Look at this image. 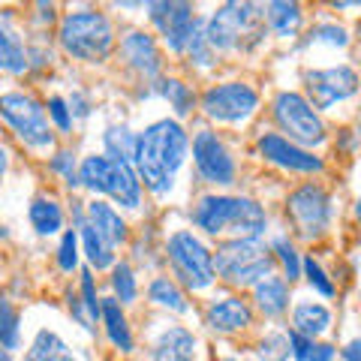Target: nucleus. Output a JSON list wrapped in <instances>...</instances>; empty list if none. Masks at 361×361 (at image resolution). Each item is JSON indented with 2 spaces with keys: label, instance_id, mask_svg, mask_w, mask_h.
I'll use <instances>...</instances> for the list:
<instances>
[{
  "label": "nucleus",
  "instance_id": "f257e3e1",
  "mask_svg": "<svg viewBox=\"0 0 361 361\" xmlns=\"http://www.w3.org/2000/svg\"><path fill=\"white\" fill-rule=\"evenodd\" d=\"M190 139L178 121H157L135 139V169L154 196H166L175 187V175L184 166Z\"/></svg>",
  "mask_w": 361,
  "mask_h": 361
},
{
  "label": "nucleus",
  "instance_id": "f03ea898",
  "mask_svg": "<svg viewBox=\"0 0 361 361\" xmlns=\"http://www.w3.org/2000/svg\"><path fill=\"white\" fill-rule=\"evenodd\" d=\"M193 223L208 235L238 232V238H259L268 226L265 211L241 196H202L193 208Z\"/></svg>",
  "mask_w": 361,
  "mask_h": 361
},
{
  "label": "nucleus",
  "instance_id": "7ed1b4c3",
  "mask_svg": "<svg viewBox=\"0 0 361 361\" xmlns=\"http://www.w3.org/2000/svg\"><path fill=\"white\" fill-rule=\"evenodd\" d=\"M265 37V16L256 4H223L214 9L205 25V39L211 51H247Z\"/></svg>",
  "mask_w": 361,
  "mask_h": 361
},
{
  "label": "nucleus",
  "instance_id": "20e7f679",
  "mask_svg": "<svg viewBox=\"0 0 361 361\" xmlns=\"http://www.w3.org/2000/svg\"><path fill=\"white\" fill-rule=\"evenodd\" d=\"M214 259V274L235 286H256L259 280L271 277L274 256L259 238H235L226 241Z\"/></svg>",
  "mask_w": 361,
  "mask_h": 361
},
{
  "label": "nucleus",
  "instance_id": "39448f33",
  "mask_svg": "<svg viewBox=\"0 0 361 361\" xmlns=\"http://www.w3.org/2000/svg\"><path fill=\"white\" fill-rule=\"evenodd\" d=\"M78 184L111 196L123 208H139L142 202V180L135 169L111 157H85V163L78 166Z\"/></svg>",
  "mask_w": 361,
  "mask_h": 361
},
{
  "label": "nucleus",
  "instance_id": "423d86ee",
  "mask_svg": "<svg viewBox=\"0 0 361 361\" xmlns=\"http://www.w3.org/2000/svg\"><path fill=\"white\" fill-rule=\"evenodd\" d=\"M61 45L66 54H73L78 61H103L109 58L111 45H115V33H111V21L99 13H70L61 21Z\"/></svg>",
  "mask_w": 361,
  "mask_h": 361
},
{
  "label": "nucleus",
  "instance_id": "0eeeda50",
  "mask_svg": "<svg viewBox=\"0 0 361 361\" xmlns=\"http://www.w3.org/2000/svg\"><path fill=\"white\" fill-rule=\"evenodd\" d=\"M169 262L175 268V277L193 292L208 289L214 283V277H217L214 274L211 250L187 229H180L169 238Z\"/></svg>",
  "mask_w": 361,
  "mask_h": 361
},
{
  "label": "nucleus",
  "instance_id": "6e6552de",
  "mask_svg": "<svg viewBox=\"0 0 361 361\" xmlns=\"http://www.w3.org/2000/svg\"><path fill=\"white\" fill-rule=\"evenodd\" d=\"M0 118L16 130V135L30 148H51L54 133L45 118V109L33 97L21 94V90H9L0 94Z\"/></svg>",
  "mask_w": 361,
  "mask_h": 361
},
{
  "label": "nucleus",
  "instance_id": "1a4fd4ad",
  "mask_svg": "<svg viewBox=\"0 0 361 361\" xmlns=\"http://www.w3.org/2000/svg\"><path fill=\"white\" fill-rule=\"evenodd\" d=\"M274 121L277 127L289 133V142L298 145V148H307V145H319L325 139V123L316 115V109L304 99L301 94H292L283 90L274 99Z\"/></svg>",
  "mask_w": 361,
  "mask_h": 361
},
{
  "label": "nucleus",
  "instance_id": "9d476101",
  "mask_svg": "<svg viewBox=\"0 0 361 361\" xmlns=\"http://www.w3.org/2000/svg\"><path fill=\"white\" fill-rule=\"evenodd\" d=\"M289 220L295 223L301 238H319L331 226V196L319 184H304L286 202Z\"/></svg>",
  "mask_w": 361,
  "mask_h": 361
},
{
  "label": "nucleus",
  "instance_id": "9b49d317",
  "mask_svg": "<svg viewBox=\"0 0 361 361\" xmlns=\"http://www.w3.org/2000/svg\"><path fill=\"white\" fill-rule=\"evenodd\" d=\"M256 106H259V94L250 85H241V82L217 85L202 97L205 115L211 121H220V123H241L253 115Z\"/></svg>",
  "mask_w": 361,
  "mask_h": 361
},
{
  "label": "nucleus",
  "instance_id": "f8f14e48",
  "mask_svg": "<svg viewBox=\"0 0 361 361\" xmlns=\"http://www.w3.org/2000/svg\"><path fill=\"white\" fill-rule=\"evenodd\" d=\"M193 160L199 175L208 180V184H220V187H229L235 180V163L226 145L217 139V133L211 130H202L196 133L193 139Z\"/></svg>",
  "mask_w": 361,
  "mask_h": 361
},
{
  "label": "nucleus",
  "instance_id": "ddd939ff",
  "mask_svg": "<svg viewBox=\"0 0 361 361\" xmlns=\"http://www.w3.org/2000/svg\"><path fill=\"white\" fill-rule=\"evenodd\" d=\"M307 94L316 109H331L334 103L353 97L358 87V75L353 66H329V70H313L304 75Z\"/></svg>",
  "mask_w": 361,
  "mask_h": 361
},
{
  "label": "nucleus",
  "instance_id": "4468645a",
  "mask_svg": "<svg viewBox=\"0 0 361 361\" xmlns=\"http://www.w3.org/2000/svg\"><path fill=\"white\" fill-rule=\"evenodd\" d=\"M151 9V21L157 25V30L163 33L166 45L172 51H184L187 39L193 37L196 27V13L190 4H169V0H160V4H148Z\"/></svg>",
  "mask_w": 361,
  "mask_h": 361
},
{
  "label": "nucleus",
  "instance_id": "2eb2a0df",
  "mask_svg": "<svg viewBox=\"0 0 361 361\" xmlns=\"http://www.w3.org/2000/svg\"><path fill=\"white\" fill-rule=\"evenodd\" d=\"M259 151L268 163H274L280 169H289V172H322V160L313 157L307 148H298L283 135H262L259 139Z\"/></svg>",
  "mask_w": 361,
  "mask_h": 361
},
{
  "label": "nucleus",
  "instance_id": "dca6fc26",
  "mask_svg": "<svg viewBox=\"0 0 361 361\" xmlns=\"http://www.w3.org/2000/svg\"><path fill=\"white\" fill-rule=\"evenodd\" d=\"M121 54H123V61L145 78H157V73H160L163 61H160V49H157L151 33H142V30L127 33V37L121 39Z\"/></svg>",
  "mask_w": 361,
  "mask_h": 361
},
{
  "label": "nucleus",
  "instance_id": "f3484780",
  "mask_svg": "<svg viewBox=\"0 0 361 361\" xmlns=\"http://www.w3.org/2000/svg\"><path fill=\"white\" fill-rule=\"evenodd\" d=\"M253 322V310L244 298H223V301H214L208 307V325L214 331H241Z\"/></svg>",
  "mask_w": 361,
  "mask_h": 361
},
{
  "label": "nucleus",
  "instance_id": "a211bd4d",
  "mask_svg": "<svg viewBox=\"0 0 361 361\" xmlns=\"http://www.w3.org/2000/svg\"><path fill=\"white\" fill-rule=\"evenodd\" d=\"M154 361H196V337L193 331L172 325L154 343Z\"/></svg>",
  "mask_w": 361,
  "mask_h": 361
},
{
  "label": "nucleus",
  "instance_id": "6ab92c4d",
  "mask_svg": "<svg viewBox=\"0 0 361 361\" xmlns=\"http://www.w3.org/2000/svg\"><path fill=\"white\" fill-rule=\"evenodd\" d=\"M85 220L94 226L97 235L111 247V250H115L118 244L127 241V223H123L121 214L111 208V205H106V202H90Z\"/></svg>",
  "mask_w": 361,
  "mask_h": 361
},
{
  "label": "nucleus",
  "instance_id": "aec40b11",
  "mask_svg": "<svg viewBox=\"0 0 361 361\" xmlns=\"http://www.w3.org/2000/svg\"><path fill=\"white\" fill-rule=\"evenodd\" d=\"M292 325H295V334L307 337V341H313L316 334H325L331 325V313L325 304H316V301H301L295 304V310H292Z\"/></svg>",
  "mask_w": 361,
  "mask_h": 361
},
{
  "label": "nucleus",
  "instance_id": "412c9836",
  "mask_svg": "<svg viewBox=\"0 0 361 361\" xmlns=\"http://www.w3.org/2000/svg\"><path fill=\"white\" fill-rule=\"evenodd\" d=\"M99 316H103V322H106L109 341L115 343L121 353H130V349H133V334H130V325H127V316H123L121 304L115 298L99 301Z\"/></svg>",
  "mask_w": 361,
  "mask_h": 361
},
{
  "label": "nucleus",
  "instance_id": "4be33fe9",
  "mask_svg": "<svg viewBox=\"0 0 361 361\" xmlns=\"http://www.w3.org/2000/svg\"><path fill=\"white\" fill-rule=\"evenodd\" d=\"M256 304L265 316H280L289 307V289L286 280L280 277H265L256 283Z\"/></svg>",
  "mask_w": 361,
  "mask_h": 361
},
{
  "label": "nucleus",
  "instance_id": "5701e85b",
  "mask_svg": "<svg viewBox=\"0 0 361 361\" xmlns=\"http://www.w3.org/2000/svg\"><path fill=\"white\" fill-rule=\"evenodd\" d=\"M262 16L277 37H295L301 27V6L298 4H280L277 0V4L262 6Z\"/></svg>",
  "mask_w": 361,
  "mask_h": 361
},
{
  "label": "nucleus",
  "instance_id": "b1692460",
  "mask_svg": "<svg viewBox=\"0 0 361 361\" xmlns=\"http://www.w3.org/2000/svg\"><path fill=\"white\" fill-rule=\"evenodd\" d=\"M27 361H75V355L54 331H39L27 349Z\"/></svg>",
  "mask_w": 361,
  "mask_h": 361
},
{
  "label": "nucleus",
  "instance_id": "393cba45",
  "mask_svg": "<svg viewBox=\"0 0 361 361\" xmlns=\"http://www.w3.org/2000/svg\"><path fill=\"white\" fill-rule=\"evenodd\" d=\"M78 232H82L85 253L90 259V265H94V268H111V265H115V253H111V247L99 238L97 229L82 217V214H78Z\"/></svg>",
  "mask_w": 361,
  "mask_h": 361
},
{
  "label": "nucleus",
  "instance_id": "a878e982",
  "mask_svg": "<svg viewBox=\"0 0 361 361\" xmlns=\"http://www.w3.org/2000/svg\"><path fill=\"white\" fill-rule=\"evenodd\" d=\"M27 66H30V61H27L25 45H21L13 37V33L4 27V21H0V70H6V73H25Z\"/></svg>",
  "mask_w": 361,
  "mask_h": 361
},
{
  "label": "nucleus",
  "instance_id": "bb28decb",
  "mask_svg": "<svg viewBox=\"0 0 361 361\" xmlns=\"http://www.w3.org/2000/svg\"><path fill=\"white\" fill-rule=\"evenodd\" d=\"M30 223L39 235H54V232H61V226H63V214L51 199H33Z\"/></svg>",
  "mask_w": 361,
  "mask_h": 361
},
{
  "label": "nucleus",
  "instance_id": "cd10ccee",
  "mask_svg": "<svg viewBox=\"0 0 361 361\" xmlns=\"http://www.w3.org/2000/svg\"><path fill=\"white\" fill-rule=\"evenodd\" d=\"M106 157L111 160H121L133 166L135 163V135L127 130V127H109L106 130Z\"/></svg>",
  "mask_w": 361,
  "mask_h": 361
},
{
  "label": "nucleus",
  "instance_id": "c85d7f7f",
  "mask_svg": "<svg viewBox=\"0 0 361 361\" xmlns=\"http://www.w3.org/2000/svg\"><path fill=\"white\" fill-rule=\"evenodd\" d=\"M148 295L154 304H160V307H169V310H175V313H187V298H184V292L178 289L175 280H169V277H157L151 289H148Z\"/></svg>",
  "mask_w": 361,
  "mask_h": 361
},
{
  "label": "nucleus",
  "instance_id": "c756f323",
  "mask_svg": "<svg viewBox=\"0 0 361 361\" xmlns=\"http://www.w3.org/2000/svg\"><path fill=\"white\" fill-rule=\"evenodd\" d=\"M18 313L9 304V298L0 295V346L4 349H18Z\"/></svg>",
  "mask_w": 361,
  "mask_h": 361
},
{
  "label": "nucleus",
  "instance_id": "7c9ffc66",
  "mask_svg": "<svg viewBox=\"0 0 361 361\" xmlns=\"http://www.w3.org/2000/svg\"><path fill=\"white\" fill-rule=\"evenodd\" d=\"M160 94L172 103V109L178 111V115H187L190 106H193V94H190V87L184 82H178V78H166V82H160Z\"/></svg>",
  "mask_w": 361,
  "mask_h": 361
},
{
  "label": "nucleus",
  "instance_id": "2f4dec72",
  "mask_svg": "<svg viewBox=\"0 0 361 361\" xmlns=\"http://www.w3.org/2000/svg\"><path fill=\"white\" fill-rule=\"evenodd\" d=\"M271 250H274V256L280 259V265H283V274H286L289 283L301 277V259L295 253V247H292L286 238H277L274 244H271Z\"/></svg>",
  "mask_w": 361,
  "mask_h": 361
},
{
  "label": "nucleus",
  "instance_id": "473e14b6",
  "mask_svg": "<svg viewBox=\"0 0 361 361\" xmlns=\"http://www.w3.org/2000/svg\"><path fill=\"white\" fill-rule=\"evenodd\" d=\"M184 51H187L199 66H211V63H214V51H211V45H208V39H205V25H202V21H196L193 37L187 39V49H184Z\"/></svg>",
  "mask_w": 361,
  "mask_h": 361
},
{
  "label": "nucleus",
  "instance_id": "72a5a7b5",
  "mask_svg": "<svg viewBox=\"0 0 361 361\" xmlns=\"http://www.w3.org/2000/svg\"><path fill=\"white\" fill-rule=\"evenodd\" d=\"M111 286H115V295L121 304H130L135 298V277L127 262L115 265V271H111Z\"/></svg>",
  "mask_w": 361,
  "mask_h": 361
},
{
  "label": "nucleus",
  "instance_id": "f704fd0d",
  "mask_svg": "<svg viewBox=\"0 0 361 361\" xmlns=\"http://www.w3.org/2000/svg\"><path fill=\"white\" fill-rule=\"evenodd\" d=\"M301 271L307 274V283H310L316 292H319V295H325V298H331V295H334V283L329 280V274H325L322 265L316 262L313 256L304 259V262H301Z\"/></svg>",
  "mask_w": 361,
  "mask_h": 361
},
{
  "label": "nucleus",
  "instance_id": "c9c22d12",
  "mask_svg": "<svg viewBox=\"0 0 361 361\" xmlns=\"http://www.w3.org/2000/svg\"><path fill=\"white\" fill-rule=\"evenodd\" d=\"M259 355H262V361H286L289 358L286 334H268L265 341L259 343Z\"/></svg>",
  "mask_w": 361,
  "mask_h": 361
},
{
  "label": "nucleus",
  "instance_id": "e433bc0d",
  "mask_svg": "<svg viewBox=\"0 0 361 361\" xmlns=\"http://www.w3.org/2000/svg\"><path fill=\"white\" fill-rule=\"evenodd\" d=\"M82 295H85L82 307L87 313L90 325H94L97 316H99V298H97V289H94V277H90V271H82Z\"/></svg>",
  "mask_w": 361,
  "mask_h": 361
},
{
  "label": "nucleus",
  "instance_id": "4c0bfd02",
  "mask_svg": "<svg viewBox=\"0 0 361 361\" xmlns=\"http://www.w3.org/2000/svg\"><path fill=\"white\" fill-rule=\"evenodd\" d=\"M75 262H78V238H75V232H66L58 247V265L63 271H73Z\"/></svg>",
  "mask_w": 361,
  "mask_h": 361
},
{
  "label": "nucleus",
  "instance_id": "58836bf2",
  "mask_svg": "<svg viewBox=\"0 0 361 361\" xmlns=\"http://www.w3.org/2000/svg\"><path fill=\"white\" fill-rule=\"evenodd\" d=\"M51 169H54V172H61L70 187H78V172H75V160H73L70 151H58V154H54Z\"/></svg>",
  "mask_w": 361,
  "mask_h": 361
},
{
  "label": "nucleus",
  "instance_id": "ea45409f",
  "mask_svg": "<svg viewBox=\"0 0 361 361\" xmlns=\"http://www.w3.org/2000/svg\"><path fill=\"white\" fill-rule=\"evenodd\" d=\"M310 39H313V42H329V45H346V42H349L346 30L337 27V25H319V27L310 33Z\"/></svg>",
  "mask_w": 361,
  "mask_h": 361
},
{
  "label": "nucleus",
  "instance_id": "a19ab883",
  "mask_svg": "<svg viewBox=\"0 0 361 361\" xmlns=\"http://www.w3.org/2000/svg\"><path fill=\"white\" fill-rule=\"evenodd\" d=\"M49 115L54 118V123H58L63 133L73 127V115H70V109H66V103H63L61 97H51V99H49Z\"/></svg>",
  "mask_w": 361,
  "mask_h": 361
},
{
  "label": "nucleus",
  "instance_id": "79ce46f5",
  "mask_svg": "<svg viewBox=\"0 0 361 361\" xmlns=\"http://www.w3.org/2000/svg\"><path fill=\"white\" fill-rule=\"evenodd\" d=\"M304 361H334V346L331 343H310Z\"/></svg>",
  "mask_w": 361,
  "mask_h": 361
},
{
  "label": "nucleus",
  "instance_id": "37998d69",
  "mask_svg": "<svg viewBox=\"0 0 361 361\" xmlns=\"http://www.w3.org/2000/svg\"><path fill=\"white\" fill-rule=\"evenodd\" d=\"M66 109H70V115H75V118H87L90 115V106H87V99L82 94H73V103Z\"/></svg>",
  "mask_w": 361,
  "mask_h": 361
},
{
  "label": "nucleus",
  "instance_id": "c03bdc74",
  "mask_svg": "<svg viewBox=\"0 0 361 361\" xmlns=\"http://www.w3.org/2000/svg\"><path fill=\"white\" fill-rule=\"evenodd\" d=\"M358 349H361V343H358V341H353V343H349V346L343 349V358H346V361H361V353H358Z\"/></svg>",
  "mask_w": 361,
  "mask_h": 361
},
{
  "label": "nucleus",
  "instance_id": "a18cd8bd",
  "mask_svg": "<svg viewBox=\"0 0 361 361\" xmlns=\"http://www.w3.org/2000/svg\"><path fill=\"white\" fill-rule=\"evenodd\" d=\"M6 166H9V160H6V151H4V148H0V178H4V175H6Z\"/></svg>",
  "mask_w": 361,
  "mask_h": 361
},
{
  "label": "nucleus",
  "instance_id": "49530a36",
  "mask_svg": "<svg viewBox=\"0 0 361 361\" xmlns=\"http://www.w3.org/2000/svg\"><path fill=\"white\" fill-rule=\"evenodd\" d=\"M0 361H13V358H9V353H6V349H0Z\"/></svg>",
  "mask_w": 361,
  "mask_h": 361
},
{
  "label": "nucleus",
  "instance_id": "de8ad7c7",
  "mask_svg": "<svg viewBox=\"0 0 361 361\" xmlns=\"http://www.w3.org/2000/svg\"><path fill=\"white\" fill-rule=\"evenodd\" d=\"M223 361H235V358H223Z\"/></svg>",
  "mask_w": 361,
  "mask_h": 361
}]
</instances>
